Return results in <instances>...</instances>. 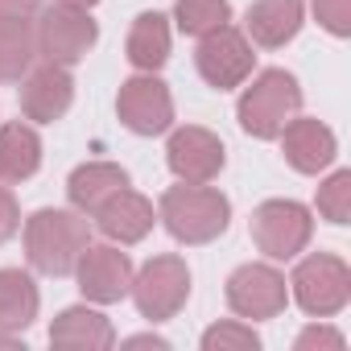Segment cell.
<instances>
[{
    "label": "cell",
    "mask_w": 351,
    "mask_h": 351,
    "mask_svg": "<svg viewBox=\"0 0 351 351\" xmlns=\"http://www.w3.org/2000/svg\"><path fill=\"white\" fill-rule=\"evenodd\" d=\"M0 347H21V351H25L21 335H13V330H0Z\"/></svg>",
    "instance_id": "cell-31"
},
{
    "label": "cell",
    "mask_w": 351,
    "mask_h": 351,
    "mask_svg": "<svg viewBox=\"0 0 351 351\" xmlns=\"http://www.w3.org/2000/svg\"><path fill=\"white\" fill-rule=\"evenodd\" d=\"M289 298L310 314V318H330L351 302V269L335 252H310L293 265L289 277Z\"/></svg>",
    "instance_id": "cell-5"
},
{
    "label": "cell",
    "mask_w": 351,
    "mask_h": 351,
    "mask_svg": "<svg viewBox=\"0 0 351 351\" xmlns=\"http://www.w3.org/2000/svg\"><path fill=\"white\" fill-rule=\"evenodd\" d=\"M314 207L326 223L335 228H347L351 223V169H335L318 182V195H314Z\"/></svg>",
    "instance_id": "cell-24"
},
{
    "label": "cell",
    "mask_w": 351,
    "mask_h": 351,
    "mask_svg": "<svg viewBox=\"0 0 351 351\" xmlns=\"http://www.w3.org/2000/svg\"><path fill=\"white\" fill-rule=\"evenodd\" d=\"M310 9L330 38H351V0H310Z\"/></svg>",
    "instance_id": "cell-26"
},
{
    "label": "cell",
    "mask_w": 351,
    "mask_h": 351,
    "mask_svg": "<svg viewBox=\"0 0 351 351\" xmlns=\"http://www.w3.org/2000/svg\"><path fill=\"white\" fill-rule=\"evenodd\" d=\"M54 5H75V9H95L99 0H54Z\"/></svg>",
    "instance_id": "cell-32"
},
{
    "label": "cell",
    "mask_w": 351,
    "mask_h": 351,
    "mask_svg": "<svg viewBox=\"0 0 351 351\" xmlns=\"http://www.w3.org/2000/svg\"><path fill=\"white\" fill-rule=\"evenodd\" d=\"M116 116L132 136H161L173 128V91L157 71H136L116 91Z\"/></svg>",
    "instance_id": "cell-9"
},
{
    "label": "cell",
    "mask_w": 351,
    "mask_h": 351,
    "mask_svg": "<svg viewBox=\"0 0 351 351\" xmlns=\"http://www.w3.org/2000/svg\"><path fill=\"white\" fill-rule=\"evenodd\" d=\"M261 335L252 330L248 318H228L203 330V351H256Z\"/></svg>",
    "instance_id": "cell-25"
},
{
    "label": "cell",
    "mask_w": 351,
    "mask_h": 351,
    "mask_svg": "<svg viewBox=\"0 0 351 351\" xmlns=\"http://www.w3.org/2000/svg\"><path fill=\"white\" fill-rule=\"evenodd\" d=\"M42 136L29 120H5L0 124V182L21 186L42 169Z\"/></svg>",
    "instance_id": "cell-17"
},
{
    "label": "cell",
    "mask_w": 351,
    "mask_h": 351,
    "mask_svg": "<svg viewBox=\"0 0 351 351\" xmlns=\"http://www.w3.org/2000/svg\"><path fill=\"white\" fill-rule=\"evenodd\" d=\"M34 38H38V58H42V62L75 66V62H83V58L95 50V42H99V21L91 17V9L50 5V9H38Z\"/></svg>",
    "instance_id": "cell-6"
},
{
    "label": "cell",
    "mask_w": 351,
    "mask_h": 351,
    "mask_svg": "<svg viewBox=\"0 0 351 351\" xmlns=\"http://www.w3.org/2000/svg\"><path fill=\"white\" fill-rule=\"evenodd\" d=\"M124 186H128V169L124 165H116V161H83L66 178V199H71L75 211L91 215L104 199H112Z\"/></svg>",
    "instance_id": "cell-20"
},
{
    "label": "cell",
    "mask_w": 351,
    "mask_h": 351,
    "mask_svg": "<svg viewBox=\"0 0 351 351\" xmlns=\"http://www.w3.org/2000/svg\"><path fill=\"white\" fill-rule=\"evenodd\" d=\"M50 343L54 347H71V351H104L116 343L112 318L99 314L95 306H66L58 310V318L50 322Z\"/></svg>",
    "instance_id": "cell-18"
},
{
    "label": "cell",
    "mask_w": 351,
    "mask_h": 351,
    "mask_svg": "<svg viewBox=\"0 0 351 351\" xmlns=\"http://www.w3.org/2000/svg\"><path fill=\"white\" fill-rule=\"evenodd\" d=\"M165 165L178 182H215L228 165V149L211 128L182 124L165 141Z\"/></svg>",
    "instance_id": "cell-12"
},
{
    "label": "cell",
    "mask_w": 351,
    "mask_h": 351,
    "mask_svg": "<svg viewBox=\"0 0 351 351\" xmlns=\"http://www.w3.org/2000/svg\"><path fill=\"white\" fill-rule=\"evenodd\" d=\"M132 256L120 252V244H87L75 261V281L83 289L87 302L95 306H112V302H124L128 289H132Z\"/></svg>",
    "instance_id": "cell-11"
},
{
    "label": "cell",
    "mask_w": 351,
    "mask_h": 351,
    "mask_svg": "<svg viewBox=\"0 0 351 351\" xmlns=\"http://www.w3.org/2000/svg\"><path fill=\"white\" fill-rule=\"evenodd\" d=\"M277 141H281V153H285L289 169H298V173H322V169H330L335 157H339L335 132H330L322 120H314V116H293V120L277 132Z\"/></svg>",
    "instance_id": "cell-14"
},
{
    "label": "cell",
    "mask_w": 351,
    "mask_h": 351,
    "mask_svg": "<svg viewBox=\"0 0 351 351\" xmlns=\"http://www.w3.org/2000/svg\"><path fill=\"white\" fill-rule=\"evenodd\" d=\"M124 347H169V339H161V335H132V339H124Z\"/></svg>",
    "instance_id": "cell-30"
},
{
    "label": "cell",
    "mask_w": 351,
    "mask_h": 351,
    "mask_svg": "<svg viewBox=\"0 0 351 351\" xmlns=\"http://www.w3.org/2000/svg\"><path fill=\"white\" fill-rule=\"evenodd\" d=\"M293 347H298V351H314V347L343 351V335H339L335 326H326V322H314V326H306V330L293 339Z\"/></svg>",
    "instance_id": "cell-27"
},
{
    "label": "cell",
    "mask_w": 351,
    "mask_h": 351,
    "mask_svg": "<svg viewBox=\"0 0 351 351\" xmlns=\"http://www.w3.org/2000/svg\"><path fill=\"white\" fill-rule=\"evenodd\" d=\"M232 21V0H173V25L186 38H203Z\"/></svg>",
    "instance_id": "cell-23"
},
{
    "label": "cell",
    "mask_w": 351,
    "mask_h": 351,
    "mask_svg": "<svg viewBox=\"0 0 351 351\" xmlns=\"http://www.w3.org/2000/svg\"><path fill=\"white\" fill-rule=\"evenodd\" d=\"M302 25H306V5L302 0H252L248 17H244V34L261 50L289 46L302 34Z\"/></svg>",
    "instance_id": "cell-16"
},
{
    "label": "cell",
    "mask_w": 351,
    "mask_h": 351,
    "mask_svg": "<svg viewBox=\"0 0 351 351\" xmlns=\"http://www.w3.org/2000/svg\"><path fill=\"white\" fill-rule=\"evenodd\" d=\"M252 244L269 261H298L314 240V215L298 199H265L252 211Z\"/></svg>",
    "instance_id": "cell-4"
},
{
    "label": "cell",
    "mask_w": 351,
    "mask_h": 351,
    "mask_svg": "<svg viewBox=\"0 0 351 351\" xmlns=\"http://www.w3.org/2000/svg\"><path fill=\"white\" fill-rule=\"evenodd\" d=\"M38 62V38L34 21H0V83H21L25 71Z\"/></svg>",
    "instance_id": "cell-22"
},
{
    "label": "cell",
    "mask_w": 351,
    "mask_h": 351,
    "mask_svg": "<svg viewBox=\"0 0 351 351\" xmlns=\"http://www.w3.org/2000/svg\"><path fill=\"white\" fill-rule=\"evenodd\" d=\"M25 240V261L42 277H71L79 252L91 244L87 215L75 207H42L25 219L21 228Z\"/></svg>",
    "instance_id": "cell-1"
},
{
    "label": "cell",
    "mask_w": 351,
    "mask_h": 351,
    "mask_svg": "<svg viewBox=\"0 0 351 351\" xmlns=\"http://www.w3.org/2000/svg\"><path fill=\"white\" fill-rule=\"evenodd\" d=\"M87 219H95V228L112 240V244H141L149 232H153V223H157V211H153V203L145 199V195H136L132 186H124V191H116L112 199H104Z\"/></svg>",
    "instance_id": "cell-15"
},
{
    "label": "cell",
    "mask_w": 351,
    "mask_h": 351,
    "mask_svg": "<svg viewBox=\"0 0 351 351\" xmlns=\"http://www.w3.org/2000/svg\"><path fill=\"white\" fill-rule=\"evenodd\" d=\"M252 66H256V50H252L248 34H244V29H236L232 21L199 38L195 71L203 75V83H207V87H215V91L244 87V83L252 79Z\"/></svg>",
    "instance_id": "cell-8"
},
{
    "label": "cell",
    "mask_w": 351,
    "mask_h": 351,
    "mask_svg": "<svg viewBox=\"0 0 351 351\" xmlns=\"http://www.w3.org/2000/svg\"><path fill=\"white\" fill-rule=\"evenodd\" d=\"M42 293L25 269H0V330L25 335L38 322Z\"/></svg>",
    "instance_id": "cell-21"
},
{
    "label": "cell",
    "mask_w": 351,
    "mask_h": 351,
    "mask_svg": "<svg viewBox=\"0 0 351 351\" xmlns=\"http://www.w3.org/2000/svg\"><path fill=\"white\" fill-rule=\"evenodd\" d=\"M38 9H42V0H0V21H17V17L34 21Z\"/></svg>",
    "instance_id": "cell-29"
},
{
    "label": "cell",
    "mask_w": 351,
    "mask_h": 351,
    "mask_svg": "<svg viewBox=\"0 0 351 351\" xmlns=\"http://www.w3.org/2000/svg\"><path fill=\"white\" fill-rule=\"evenodd\" d=\"M169 46H173V34H169V17L165 13L145 9V13L132 17L128 38H124V58L136 71H161L169 62Z\"/></svg>",
    "instance_id": "cell-19"
},
{
    "label": "cell",
    "mask_w": 351,
    "mask_h": 351,
    "mask_svg": "<svg viewBox=\"0 0 351 351\" xmlns=\"http://www.w3.org/2000/svg\"><path fill=\"white\" fill-rule=\"evenodd\" d=\"M302 112V83L285 66H269L252 75V83L240 91L236 120L256 141H277V132Z\"/></svg>",
    "instance_id": "cell-3"
},
{
    "label": "cell",
    "mask_w": 351,
    "mask_h": 351,
    "mask_svg": "<svg viewBox=\"0 0 351 351\" xmlns=\"http://www.w3.org/2000/svg\"><path fill=\"white\" fill-rule=\"evenodd\" d=\"M128 298L136 302L141 318H149V322L173 318L191 298V269H186V261L178 252H161V256L145 261V269L132 273Z\"/></svg>",
    "instance_id": "cell-7"
},
{
    "label": "cell",
    "mask_w": 351,
    "mask_h": 351,
    "mask_svg": "<svg viewBox=\"0 0 351 351\" xmlns=\"http://www.w3.org/2000/svg\"><path fill=\"white\" fill-rule=\"evenodd\" d=\"M223 298H228L232 314L265 322V318L285 314V306H289V281L269 261H248V265L232 269V277L223 285Z\"/></svg>",
    "instance_id": "cell-10"
},
{
    "label": "cell",
    "mask_w": 351,
    "mask_h": 351,
    "mask_svg": "<svg viewBox=\"0 0 351 351\" xmlns=\"http://www.w3.org/2000/svg\"><path fill=\"white\" fill-rule=\"evenodd\" d=\"M17 232H21V203L5 182H0V244H9Z\"/></svg>",
    "instance_id": "cell-28"
},
{
    "label": "cell",
    "mask_w": 351,
    "mask_h": 351,
    "mask_svg": "<svg viewBox=\"0 0 351 351\" xmlns=\"http://www.w3.org/2000/svg\"><path fill=\"white\" fill-rule=\"evenodd\" d=\"M17 99H21V116L29 124H58L71 112V104H75V75H71V66H58V62L29 66L21 87H17Z\"/></svg>",
    "instance_id": "cell-13"
},
{
    "label": "cell",
    "mask_w": 351,
    "mask_h": 351,
    "mask_svg": "<svg viewBox=\"0 0 351 351\" xmlns=\"http://www.w3.org/2000/svg\"><path fill=\"white\" fill-rule=\"evenodd\" d=\"M157 219L165 223V232L178 244H211L228 232L232 223V199L223 191H215L211 182H182L169 186L157 199Z\"/></svg>",
    "instance_id": "cell-2"
}]
</instances>
